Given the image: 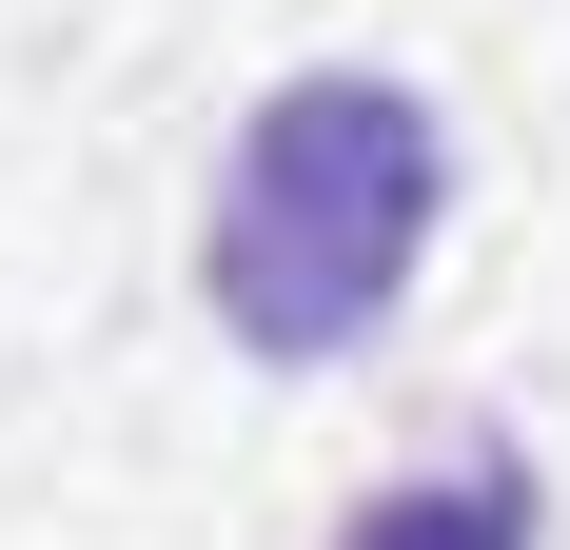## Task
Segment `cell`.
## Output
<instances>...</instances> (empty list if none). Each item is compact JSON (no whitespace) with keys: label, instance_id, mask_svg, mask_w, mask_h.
Returning <instances> with one entry per match:
<instances>
[{"label":"cell","instance_id":"obj_1","mask_svg":"<svg viewBox=\"0 0 570 550\" xmlns=\"http://www.w3.org/2000/svg\"><path fill=\"white\" fill-rule=\"evenodd\" d=\"M433 217H453V138H433V99L315 59V79H276V99L236 118L217 217H197V295H217L236 354L315 374V354H354V334L413 295Z\"/></svg>","mask_w":570,"mask_h":550},{"label":"cell","instance_id":"obj_2","mask_svg":"<svg viewBox=\"0 0 570 550\" xmlns=\"http://www.w3.org/2000/svg\"><path fill=\"white\" fill-rule=\"evenodd\" d=\"M531 531H551L531 452H472V472H433V492H374L335 550H531Z\"/></svg>","mask_w":570,"mask_h":550}]
</instances>
